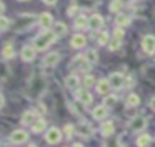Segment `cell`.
I'll return each mask as SVG.
<instances>
[{
    "label": "cell",
    "mask_w": 155,
    "mask_h": 147,
    "mask_svg": "<svg viewBox=\"0 0 155 147\" xmlns=\"http://www.w3.org/2000/svg\"><path fill=\"white\" fill-rule=\"evenodd\" d=\"M142 48L147 54H154L155 53V36L144 35L142 39Z\"/></svg>",
    "instance_id": "1"
},
{
    "label": "cell",
    "mask_w": 155,
    "mask_h": 147,
    "mask_svg": "<svg viewBox=\"0 0 155 147\" xmlns=\"http://www.w3.org/2000/svg\"><path fill=\"white\" fill-rule=\"evenodd\" d=\"M45 140L48 143H51V145H54V143L59 142L62 140V133H61V130L58 128H54V127L50 128L47 130L46 135H45Z\"/></svg>",
    "instance_id": "2"
},
{
    "label": "cell",
    "mask_w": 155,
    "mask_h": 147,
    "mask_svg": "<svg viewBox=\"0 0 155 147\" xmlns=\"http://www.w3.org/2000/svg\"><path fill=\"white\" fill-rule=\"evenodd\" d=\"M109 83H110V87L114 88V89H120L124 83H125V77L121 72H113L110 74L109 76Z\"/></svg>",
    "instance_id": "3"
},
{
    "label": "cell",
    "mask_w": 155,
    "mask_h": 147,
    "mask_svg": "<svg viewBox=\"0 0 155 147\" xmlns=\"http://www.w3.org/2000/svg\"><path fill=\"white\" fill-rule=\"evenodd\" d=\"M145 127H147V119H145L143 116H136V117L131 120V123H130V129H131L133 133L140 131V130H143Z\"/></svg>",
    "instance_id": "4"
},
{
    "label": "cell",
    "mask_w": 155,
    "mask_h": 147,
    "mask_svg": "<svg viewBox=\"0 0 155 147\" xmlns=\"http://www.w3.org/2000/svg\"><path fill=\"white\" fill-rule=\"evenodd\" d=\"M103 24H104V19L98 13H94L88 18V29L91 30H94V31L99 30L103 27Z\"/></svg>",
    "instance_id": "5"
},
{
    "label": "cell",
    "mask_w": 155,
    "mask_h": 147,
    "mask_svg": "<svg viewBox=\"0 0 155 147\" xmlns=\"http://www.w3.org/2000/svg\"><path fill=\"white\" fill-rule=\"evenodd\" d=\"M35 55H36V49L29 45L27 46H23L22 51H21V58L24 60V61H33L35 59Z\"/></svg>",
    "instance_id": "6"
},
{
    "label": "cell",
    "mask_w": 155,
    "mask_h": 147,
    "mask_svg": "<svg viewBox=\"0 0 155 147\" xmlns=\"http://www.w3.org/2000/svg\"><path fill=\"white\" fill-rule=\"evenodd\" d=\"M53 23V17L51 13L48 12H42L39 18H38V24L42 28V29H50V27Z\"/></svg>",
    "instance_id": "7"
},
{
    "label": "cell",
    "mask_w": 155,
    "mask_h": 147,
    "mask_svg": "<svg viewBox=\"0 0 155 147\" xmlns=\"http://www.w3.org/2000/svg\"><path fill=\"white\" fill-rule=\"evenodd\" d=\"M76 98L79 101H81L82 104L85 105H90L92 101H93V98H92V94L86 90V89H82V88H79L78 92H76Z\"/></svg>",
    "instance_id": "8"
},
{
    "label": "cell",
    "mask_w": 155,
    "mask_h": 147,
    "mask_svg": "<svg viewBox=\"0 0 155 147\" xmlns=\"http://www.w3.org/2000/svg\"><path fill=\"white\" fill-rule=\"evenodd\" d=\"M28 140V134L24 130H15L10 136V142L12 143H23Z\"/></svg>",
    "instance_id": "9"
},
{
    "label": "cell",
    "mask_w": 155,
    "mask_h": 147,
    "mask_svg": "<svg viewBox=\"0 0 155 147\" xmlns=\"http://www.w3.org/2000/svg\"><path fill=\"white\" fill-rule=\"evenodd\" d=\"M86 45V37L82 34H75L70 39V46L75 49H80Z\"/></svg>",
    "instance_id": "10"
},
{
    "label": "cell",
    "mask_w": 155,
    "mask_h": 147,
    "mask_svg": "<svg viewBox=\"0 0 155 147\" xmlns=\"http://www.w3.org/2000/svg\"><path fill=\"white\" fill-rule=\"evenodd\" d=\"M38 119H36V112L33 111V110H28L25 111L23 114H22V118H21V123L23 125H30L33 123H35Z\"/></svg>",
    "instance_id": "11"
},
{
    "label": "cell",
    "mask_w": 155,
    "mask_h": 147,
    "mask_svg": "<svg viewBox=\"0 0 155 147\" xmlns=\"http://www.w3.org/2000/svg\"><path fill=\"white\" fill-rule=\"evenodd\" d=\"M59 59H61L59 53L53 51V52H50L48 54H46V57L44 58V64L47 66H53L59 61Z\"/></svg>",
    "instance_id": "12"
},
{
    "label": "cell",
    "mask_w": 155,
    "mask_h": 147,
    "mask_svg": "<svg viewBox=\"0 0 155 147\" xmlns=\"http://www.w3.org/2000/svg\"><path fill=\"white\" fill-rule=\"evenodd\" d=\"M86 27H88V19L85 14H78L74 20V29L75 30H82Z\"/></svg>",
    "instance_id": "13"
},
{
    "label": "cell",
    "mask_w": 155,
    "mask_h": 147,
    "mask_svg": "<svg viewBox=\"0 0 155 147\" xmlns=\"http://www.w3.org/2000/svg\"><path fill=\"white\" fill-rule=\"evenodd\" d=\"M33 45H34V48L36 49V51H45L48 46H50V43L39 34L36 37H34V40H33Z\"/></svg>",
    "instance_id": "14"
},
{
    "label": "cell",
    "mask_w": 155,
    "mask_h": 147,
    "mask_svg": "<svg viewBox=\"0 0 155 147\" xmlns=\"http://www.w3.org/2000/svg\"><path fill=\"white\" fill-rule=\"evenodd\" d=\"M115 23L117 27L122 28V27H127L132 23V18L127 14H124V13H119L116 17H115Z\"/></svg>",
    "instance_id": "15"
},
{
    "label": "cell",
    "mask_w": 155,
    "mask_h": 147,
    "mask_svg": "<svg viewBox=\"0 0 155 147\" xmlns=\"http://www.w3.org/2000/svg\"><path fill=\"white\" fill-rule=\"evenodd\" d=\"M109 89H110L109 80H107V78H101V80L97 82L96 90H97L99 94H105V93L109 92Z\"/></svg>",
    "instance_id": "16"
},
{
    "label": "cell",
    "mask_w": 155,
    "mask_h": 147,
    "mask_svg": "<svg viewBox=\"0 0 155 147\" xmlns=\"http://www.w3.org/2000/svg\"><path fill=\"white\" fill-rule=\"evenodd\" d=\"M107 114H108V110H107V107H105L104 105H99V106L94 107V110L92 111V116H93V118L97 119V120L105 118Z\"/></svg>",
    "instance_id": "17"
},
{
    "label": "cell",
    "mask_w": 155,
    "mask_h": 147,
    "mask_svg": "<svg viewBox=\"0 0 155 147\" xmlns=\"http://www.w3.org/2000/svg\"><path fill=\"white\" fill-rule=\"evenodd\" d=\"M79 83H80V80L76 75H69L68 77H65V86L71 90L76 89L79 87Z\"/></svg>",
    "instance_id": "18"
},
{
    "label": "cell",
    "mask_w": 155,
    "mask_h": 147,
    "mask_svg": "<svg viewBox=\"0 0 155 147\" xmlns=\"http://www.w3.org/2000/svg\"><path fill=\"white\" fill-rule=\"evenodd\" d=\"M101 133L103 134V136H110L114 133V124H113V122L111 120H107V122L102 123Z\"/></svg>",
    "instance_id": "19"
},
{
    "label": "cell",
    "mask_w": 155,
    "mask_h": 147,
    "mask_svg": "<svg viewBox=\"0 0 155 147\" xmlns=\"http://www.w3.org/2000/svg\"><path fill=\"white\" fill-rule=\"evenodd\" d=\"M53 31L56 33V35H57L58 37H61V36H64V35L67 34L68 28H67V25H65L63 22H57V23H54V25H53Z\"/></svg>",
    "instance_id": "20"
},
{
    "label": "cell",
    "mask_w": 155,
    "mask_h": 147,
    "mask_svg": "<svg viewBox=\"0 0 155 147\" xmlns=\"http://www.w3.org/2000/svg\"><path fill=\"white\" fill-rule=\"evenodd\" d=\"M2 55H4L6 59L13 58V55H15V49H13V46H12L11 42H7V43L4 45V47H2Z\"/></svg>",
    "instance_id": "21"
},
{
    "label": "cell",
    "mask_w": 155,
    "mask_h": 147,
    "mask_svg": "<svg viewBox=\"0 0 155 147\" xmlns=\"http://www.w3.org/2000/svg\"><path fill=\"white\" fill-rule=\"evenodd\" d=\"M87 59H86V57L84 55V54H79V55H76L73 60H71V64H70V66L71 67H75V69H79L80 70V67L82 66V64L86 61Z\"/></svg>",
    "instance_id": "22"
},
{
    "label": "cell",
    "mask_w": 155,
    "mask_h": 147,
    "mask_svg": "<svg viewBox=\"0 0 155 147\" xmlns=\"http://www.w3.org/2000/svg\"><path fill=\"white\" fill-rule=\"evenodd\" d=\"M122 0H111L110 4H109V11L113 12V13H117L121 11L122 8Z\"/></svg>",
    "instance_id": "23"
},
{
    "label": "cell",
    "mask_w": 155,
    "mask_h": 147,
    "mask_svg": "<svg viewBox=\"0 0 155 147\" xmlns=\"http://www.w3.org/2000/svg\"><path fill=\"white\" fill-rule=\"evenodd\" d=\"M46 124H47V123H46V120H45V119L39 118V119L33 124L31 129H33V131H34V133H36V134H38V133H41V131L46 128Z\"/></svg>",
    "instance_id": "24"
},
{
    "label": "cell",
    "mask_w": 155,
    "mask_h": 147,
    "mask_svg": "<svg viewBox=\"0 0 155 147\" xmlns=\"http://www.w3.org/2000/svg\"><path fill=\"white\" fill-rule=\"evenodd\" d=\"M140 102V99L139 96L136 94V93H131L128 96H127V100H126V104L131 107H134V106H138Z\"/></svg>",
    "instance_id": "25"
},
{
    "label": "cell",
    "mask_w": 155,
    "mask_h": 147,
    "mask_svg": "<svg viewBox=\"0 0 155 147\" xmlns=\"http://www.w3.org/2000/svg\"><path fill=\"white\" fill-rule=\"evenodd\" d=\"M85 57H86L87 61H90L91 64L97 63V60H98V53H97V51H96V49H92V48H91V49H88V51L86 52Z\"/></svg>",
    "instance_id": "26"
},
{
    "label": "cell",
    "mask_w": 155,
    "mask_h": 147,
    "mask_svg": "<svg viewBox=\"0 0 155 147\" xmlns=\"http://www.w3.org/2000/svg\"><path fill=\"white\" fill-rule=\"evenodd\" d=\"M116 102H117V98H116V95H114V94H110V95L105 96L104 100H103V105H104L105 107H113Z\"/></svg>",
    "instance_id": "27"
},
{
    "label": "cell",
    "mask_w": 155,
    "mask_h": 147,
    "mask_svg": "<svg viewBox=\"0 0 155 147\" xmlns=\"http://www.w3.org/2000/svg\"><path fill=\"white\" fill-rule=\"evenodd\" d=\"M150 136L148 135V134H143V135H140L138 139H137V146L138 147H147L148 145H149V142H150Z\"/></svg>",
    "instance_id": "28"
},
{
    "label": "cell",
    "mask_w": 155,
    "mask_h": 147,
    "mask_svg": "<svg viewBox=\"0 0 155 147\" xmlns=\"http://www.w3.org/2000/svg\"><path fill=\"white\" fill-rule=\"evenodd\" d=\"M78 133L81 135V136H90L91 134H92V130H91V128H90V125H87V124H80L79 127H78Z\"/></svg>",
    "instance_id": "29"
},
{
    "label": "cell",
    "mask_w": 155,
    "mask_h": 147,
    "mask_svg": "<svg viewBox=\"0 0 155 147\" xmlns=\"http://www.w3.org/2000/svg\"><path fill=\"white\" fill-rule=\"evenodd\" d=\"M10 25H11V22H10V19L7 18V17H5V16H0V31L1 30H7L8 28H10Z\"/></svg>",
    "instance_id": "30"
},
{
    "label": "cell",
    "mask_w": 155,
    "mask_h": 147,
    "mask_svg": "<svg viewBox=\"0 0 155 147\" xmlns=\"http://www.w3.org/2000/svg\"><path fill=\"white\" fill-rule=\"evenodd\" d=\"M108 42H109V34H108V31H102L99 34V36H98V43L101 46H104Z\"/></svg>",
    "instance_id": "31"
},
{
    "label": "cell",
    "mask_w": 155,
    "mask_h": 147,
    "mask_svg": "<svg viewBox=\"0 0 155 147\" xmlns=\"http://www.w3.org/2000/svg\"><path fill=\"white\" fill-rule=\"evenodd\" d=\"M122 42L121 40H117V39H113L110 42H109V51L114 52V51H117L120 47H121Z\"/></svg>",
    "instance_id": "32"
},
{
    "label": "cell",
    "mask_w": 155,
    "mask_h": 147,
    "mask_svg": "<svg viewBox=\"0 0 155 147\" xmlns=\"http://www.w3.org/2000/svg\"><path fill=\"white\" fill-rule=\"evenodd\" d=\"M113 36H114V39L121 40V39L125 36V31H124V29L120 28V27H116V28L114 29V31H113Z\"/></svg>",
    "instance_id": "33"
},
{
    "label": "cell",
    "mask_w": 155,
    "mask_h": 147,
    "mask_svg": "<svg viewBox=\"0 0 155 147\" xmlns=\"http://www.w3.org/2000/svg\"><path fill=\"white\" fill-rule=\"evenodd\" d=\"M84 84H85L86 88L92 87V86L94 84V77H93L92 75H86V76L84 77Z\"/></svg>",
    "instance_id": "34"
},
{
    "label": "cell",
    "mask_w": 155,
    "mask_h": 147,
    "mask_svg": "<svg viewBox=\"0 0 155 147\" xmlns=\"http://www.w3.org/2000/svg\"><path fill=\"white\" fill-rule=\"evenodd\" d=\"M74 131H75V129H74V125H73V124H67V125L64 127V133H65V135H67L68 139H70V137L73 136Z\"/></svg>",
    "instance_id": "35"
},
{
    "label": "cell",
    "mask_w": 155,
    "mask_h": 147,
    "mask_svg": "<svg viewBox=\"0 0 155 147\" xmlns=\"http://www.w3.org/2000/svg\"><path fill=\"white\" fill-rule=\"evenodd\" d=\"M78 11H79L78 5H71V6H69V7H68V10H67V14H68L69 17H71V16L76 14V13H78Z\"/></svg>",
    "instance_id": "36"
},
{
    "label": "cell",
    "mask_w": 155,
    "mask_h": 147,
    "mask_svg": "<svg viewBox=\"0 0 155 147\" xmlns=\"http://www.w3.org/2000/svg\"><path fill=\"white\" fill-rule=\"evenodd\" d=\"M149 105H150V107H151L153 110H155V96H153V98L150 99V102H149Z\"/></svg>",
    "instance_id": "37"
},
{
    "label": "cell",
    "mask_w": 155,
    "mask_h": 147,
    "mask_svg": "<svg viewBox=\"0 0 155 147\" xmlns=\"http://www.w3.org/2000/svg\"><path fill=\"white\" fill-rule=\"evenodd\" d=\"M5 12V4L0 0V16H1V13H4Z\"/></svg>",
    "instance_id": "38"
},
{
    "label": "cell",
    "mask_w": 155,
    "mask_h": 147,
    "mask_svg": "<svg viewBox=\"0 0 155 147\" xmlns=\"http://www.w3.org/2000/svg\"><path fill=\"white\" fill-rule=\"evenodd\" d=\"M42 1H44L46 5H54L57 0H42Z\"/></svg>",
    "instance_id": "39"
},
{
    "label": "cell",
    "mask_w": 155,
    "mask_h": 147,
    "mask_svg": "<svg viewBox=\"0 0 155 147\" xmlns=\"http://www.w3.org/2000/svg\"><path fill=\"white\" fill-rule=\"evenodd\" d=\"M4 105V96H2V94L0 93V107Z\"/></svg>",
    "instance_id": "40"
},
{
    "label": "cell",
    "mask_w": 155,
    "mask_h": 147,
    "mask_svg": "<svg viewBox=\"0 0 155 147\" xmlns=\"http://www.w3.org/2000/svg\"><path fill=\"white\" fill-rule=\"evenodd\" d=\"M73 147H82V145H81V143H78V142H76V143H74V146H73Z\"/></svg>",
    "instance_id": "41"
},
{
    "label": "cell",
    "mask_w": 155,
    "mask_h": 147,
    "mask_svg": "<svg viewBox=\"0 0 155 147\" xmlns=\"http://www.w3.org/2000/svg\"><path fill=\"white\" fill-rule=\"evenodd\" d=\"M28 147H36V146H35V145H34V143H30V145H29V146H28Z\"/></svg>",
    "instance_id": "42"
},
{
    "label": "cell",
    "mask_w": 155,
    "mask_h": 147,
    "mask_svg": "<svg viewBox=\"0 0 155 147\" xmlns=\"http://www.w3.org/2000/svg\"><path fill=\"white\" fill-rule=\"evenodd\" d=\"M18 1H29V0H18Z\"/></svg>",
    "instance_id": "43"
},
{
    "label": "cell",
    "mask_w": 155,
    "mask_h": 147,
    "mask_svg": "<svg viewBox=\"0 0 155 147\" xmlns=\"http://www.w3.org/2000/svg\"><path fill=\"white\" fill-rule=\"evenodd\" d=\"M125 1H131V0H125ZM122 2H124V0H122Z\"/></svg>",
    "instance_id": "44"
}]
</instances>
